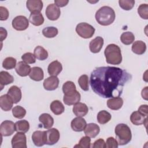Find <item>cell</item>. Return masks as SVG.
Segmentation results:
<instances>
[{"instance_id": "cell-1", "label": "cell", "mask_w": 148, "mask_h": 148, "mask_svg": "<svg viewBox=\"0 0 148 148\" xmlns=\"http://www.w3.org/2000/svg\"><path fill=\"white\" fill-rule=\"evenodd\" d=\"M131 78V75L121 68L101 66L91 72L90 84L93 91L101 97H119L122 94L124 85Z\"/></svg>"}, {"instance_id": "cell-2", "label": "cell", "mask_w": 148, "mask_h": 148, "mask_svg": "<svg viewBox=\"0 0 148 148\" xmlns=\"http://www.w3.org/2000/svg\"><path fill=\"white\" fill-rule=\"evenodd\" d=\"M95 17L99 24L103 26H107L114 22L116 14L114 10L111 7L103 6L96 12Z\"/></svg>"}, {"instance_id": "cell-3", "label": "cell", "mask_w": 148, "mask_h": 148, "mask_svg": "<svg viewBox=\"0 0 148 148\" xmlns=\"http://www.w3.org/2000/svg\"><path fill=\"white\" fill-rule=\"evenodd\" d=\"M104 54L106 61L112 65H119L122 61V56L120 48L115 44L108 45L105 49Z\"/></svg>"}, {"instance_id": "cell-4", "label": "cell", "mask_w": 148, "mask_h": 148, "mask_svg": "<svg viewBox=\"0 0 148 148\" xmlns=\"http://www.w3.org/2000/svg\"><path fill=\"white\" fill-rule=\"evenodd\" d=\"M116 140L119 145L123 146L128 144L132 139V134L130 127L125 124H117L114 130Z\"/></svg>"}, {"instance_id": "cell-5", "label": "cell", "mask_w": 148, "mask_h": 148, "mask_svg": "<svg viewBox=\"0 0 148 148\" xmlns=\"http://www.w3.org/2000/svg\"><path fill=\"white\" fill-rule=\"evenodd\" d=\"M76 32L80 37L84 39H88L93 36L95 32V28L87 23H80L76 25Z\"/></svg>"}, {"instance_id": "cell-6", "label": "cell", "mask_w": 148, "mask_h": 148, "mask_svg": "<svg viewBox=\"0 0 148 148\" xmlns=\"http://www.w3.org/2000/svg\"><path fill=\"white\" fill-rule=\"evenodd\" d=\"M12 25L17 31H24L29 26V21L25 16H17L13 19Z\"/></svg>"}, {"instance_id": "cell-7", "label": "cell", "mask_w": 148, "mask_h": 148, "mask_svg": "<svg viewBox=\"0 0 148 148\" xmlns=\"http://www.w3.org/2000/svg\"><path fill=\"white\" fill-rule=\"evenodd\" d=\"M13 148H27V138L24 133L17 132L11 140Z\"/></svg>"}, {"instance_id": "cell-8", "label": "cell", "mask_w": 148, "mask_h": 148, "mask_svg": "<svg viewBox=\"0 0 148 148\" xmlns=\"http://www.w3.org/2000/svg\"><path fill=\"white\" fill-rule=\"evenodd\" d=\"M16 131L15 123L10 120L3 121L0 126V133L2 136L12 135Z\"/></svg>"}, {"instance_id": "cell-9", "label": "cell", "mask_w": 148, "mask_h": 148, "mask_svg": "<svg viewBox=\"0 0 148 148\" xmlns=\"http://www.w3.org/2000/svg\"><path fill=\"white\" fill-rule=\"evenodd\" d=\"M45 14L49 20L55 21L60 17L61 11L60 8L57 5H56L54 3H51L46 7Z\"/></svg>"}, {"instance_id": "cell-10", "label": "cell", "mask_w": 148, "mask_h": 148, "mask_svg": "<svg viewBox=\"0 0 148 148\" xmlns=\"http://www.w3.org/2000/svg\"><path fill=\"white\" fill-rule=\"evenodd\" d=\"M32 140L38 147L43 146L46 143V131H36L32 135Z\"/></svg>"}, {"instance_id": "cell-11", "label": "cell", "mask_w": 148, "mask_h": 148, "mask_svg": "<svg viewBox=\"0 0 148 148\" xmlns=\"http://www.w3.org/2000/svg\"><path fill=\"white\" fill-rule=\"evenodd\" d=\"M59 131L55 128H49L46 131V145H53L58 142L60 139Z\"/></svg>"}, {"instance_id": "cell-12", "label": "cell", "mask_w": 148, "mask_h": 148, "mask_svg": "<svg viewBox=\"0 0 148 148\" xmlns=\"http://www.w3.org/2000/svg\"><path fill=\"white\" fill-rule=\"evenodd\" d=\"M43 85L46 90L53 91L58 87L59 79L56 76H50L44 80Z\"/></svg>"}, {"instance_id": "cell-13", "label": "cell", "mask_w": 148, "mask_h": 148, "mask_svg": "<svg viewBox=\"0 0 148 148\" xmlns=\"http://www.w3.org/2000/svg\"><path fill=\"white\" fill-rule=\"evenodd\" d=\"M103 45V39L101 36H97L91 40L89 44V49L91 53H99Z\"/></svg>"}, {"instance_id": "cell-14", "label": "cell", "mask_w": 148, "mask_h": 148, "mask_svg": "<svg viewBox=\"0 0 148 148\" xmlns=\"http://www.w3.org/2000/svg\"><path fill=\"white\" fill-rule=\"evenodd\" d=\"M86 121L82 117H77L74 118L71 123L72 129L76 132H81L84 131L86 126Z\"/></svg>"}, {"instance_id": "cell-15", "label": "cell", "mask_w": 148, "mask_h": 148, "mask_svg": "<svg viewBox=\"0 0 148 148\" xmlns=\"http://www.w3.org/2000/svg\"><path fill=\"white\" fill-rule=\"evenodd\" d=\"M100 132L99 127L95 123H88L86 124V126L84 130V134L90 138L96 137Z\"/></svg>"}, {"instance_id": "cell-16", "label": "cell", "mask_w": 148, "mask_h": 148, "mask_svg": "<svg viewBox=\"0 0 148 148\" xmlns=\"http://www.w3.org/2000/svg\"><path fill=\"white\" fill-rule=\"evenodd\" d=\"M43 6V2L40 0H28L26 2L27 8L31 13L40 12Z\"/></svg>"}, {"instance_id": "cell-17", "label": "cell", "mask_w": 148, "mask_h": 148, "mask_svg": "<svg viewBox=\"0 0 148 148\" xmlns=\"http://www.w3.org/2000/svg\"><path fill=\"white\" fill-rule=\"evenodd\" d=\"M31 69V66L24 61H19L15 67L16 73L21 77L29 75Z\"/></svg>"}, {"instance_id": "cell-18", "label": "cell", "mask_w": 148, "mask_h": 148, "mask_svg": "<svg viewBox=\"0 0 148 148\" xmlns=\"http://www.w3.org/2000/svg\"><path fill=\"white\" fill-rule=\"evenodd\" d=\"M7 94L10 96L14 103H17L20 102L22 97L21 89L16 86H11L8 90Z\"/></svg>"}, {"instance_id": "cell-19", "label": "cell", "mask_w": 148, "mask_h": 148, "mask_svg": "<svg viewBox=\"0 0 148 148\" xmlns=\"http://www.w3.org/2000/svg\"><path fill=\"white\" fill-rule=\"evenodd\" d=\"M72 110L73 113L77 117H84L87 114L88 112V108L85 103L77 102L73 105Z\"/></svg>"}, {"instance_id": "cell-20", "label": "cell", "mask_w": 148, "mask_h": 148, "mask_svg": "<svg viewBox=\"0 0 148 148\" xmlns=\"http://www.w3.org/2000/svg\"><path fill=\"white\" fill-rule=\"evenodd\" d=\"M62 70V66L60 62L57 60H55L49 64L47 68L48 73L50 76L58 75Z\"/></svg>"}, {"instance_id": "cell-21", "label": "cell", "mask_w": 148, "mask_h": 148, "mask_svg": "<svg viewBox=\"0 0 148 148\" xmlns=\"http://www.w3.org/2000/svg\"><path fill=\"white\" fill-rule=\"evenodd\" d=\"M81 99V95L80 93L76 90L73 94L68 95H64L63 97V101L64 103L66 105H75L77 102H79Z\"/></svg>"}, {"instance_id": "cell-22", "label": "cell", "mask_w": 148, "mask_h": 148, "mask_svg": "<svg viewBox=\"0 0 148 148\" xmlns=\"http://www.w3.org/2000/svg\"><path fill=\"white\" fill-rule=\"evenodd\" d=\"M13 102L8 94L2 95L0 97V106L1 108L5 111H9L13 106Z\"/></svg>"}, {"instance_id": "cell-23", "label": "cell", "mask_w": 148, "mask_h": 148, "mask_svg": "<svg viewBox=\"0 0 148 148\" xmlns=\"http://www.w3.org/2000/svg\"><path fill=\"white\" fill-rule=\"evenodd\" d=\"M29 77L31 79L34 81L39 82L43 79L44 73L41 68L38 66H34L31 68L29 73Z\"/></svg>"}, {"instance_id": "cell-24", "label": "cell", "mask_w": 148, "mask_h": 148, "mask_svg": "<svg viewBox=\"0 0 148 148\" xmlns=\"http://www.w3.org/2000/svg\"><path fill=\"white\" fill-rule=\"evenodd\" d=\"M123 105V100L120 97L111 98L107 101V106L111 110H119L122 107Z\"/></svg>"}, {"instance_id": "cell-25", "label": "cell", "mask_w": 148, "mask_h": 148, "mask_svg": "<svg viewBox=\"0 0 148 148\" xmlns=\"http://www.w3.org/2000/svg\"><path fill=\"white\" fill-rule=\"evenodd\" d=\"M39 121L43 124L44 128L49 129L54 124V119L49 113H42L39 117Z\"/></svg>"}, {"instance_id": "cell-26", "label": "cell", "mask_w": 148, "mask_h": 148, "mask_svg": "<svg viewBox=\"0 0 148 148\" xmlns=\"http://www.w3.org/2000/svg\"><path fill=\"white\" fill-rule=\"evenodd\" d=\"M147 119V117L143 116L138 111H134L132 113L130 116L131 123L135 125H140L144 124Z\"/></svg>"}, {"instance_id": "cell-27", "label": "cell", "mask_w": 148, "mask_h": 148, "mask_svg": "<svg viewBox=\"0 0 148 148\" xmlns=\"http://www.w3.org/2000/svg\"><path fill=\"white\" fill-rule=\"evenodd\" d=\"M131 50L136 54H143L146 50V45L142 40H136L132 44Z\"/></svg>"}, {"instance_id": "cell-28", "label": "cell", "mask_w": 148, "mask_h": 148, "mask_svg": "<svg viewBox=\"0 0 148 148\" xmlns=\"http://www.w3.org/2000/svg\"><path fill=\"white\" fill-rule=\"evenodd\" d=\"M14 82L13 76L6 71H1L0 72V85L1 90L5 86L11 84Z\"/></svg>"}, {"instance_id": "cell-29", "label": "cell", "mask_w": 148, "mask_h": 148, "mask_svg": "<svg viewBox=\"0 0 148 148\" xmlns=\"http://www.w3.org/2000/svg\"><path fill=\"white\" fill-rule=\"evenodd\" d=\"M29 22L35 26H40L44 23V17L40 12L31 13L29 17Z\"/></svg>"}, {"instance_id": "cell-30", "label": "cell", "mask_w": 148, "mask_h": 148, "mask_svg": "<svg viewBox=\"0 0 148 148\" xmlns=\"http://www.w3.org/2000/svg\"><path fill=\"white\" fill-rule=\"evenodd\" d=\"M50 108L51 111L56 115L62 114L65 110V107L62 103L58 100H54L50 103Z\"/></svg>"}, {"instance_id": "cell-31", "label": "cell", "mask_w": 148, "mask_h": 148, "mask_svg": "<svg viewBox=\"0 0 148 148\" xmlns=\"http://www.w3.org/2000/svg\"><path fill=\"white\" fill-rule=\"evenodd\" d=\"M34 54L36 58L40 61H43L47 59L49 56L47 51L40 46H38L35 48Z\"/></svg>"}, {"instance_id": "cell-32", "label": "cell", "mask_w": 148, "mask_h": 148, "mask_svg": "<svg viewBox=\"0 0 148 148\" xmlns=\"http://www.w3.org/2000/svg\"><path fill=\"white\" fill-rule=\"evenodd\" d=\"M16 131L17 132L26 133L29 129V124L26 120H19L15 123Z\"/></svg>"}, {"instance_id": "cell-33", "label": "cell", "mask_w": 148, "mask_h": 148, "mask_svg": "<svg viewBox=\"0 0 148 148\" xmlns=\"http://www.w3.org/2000/svg\"><path fill=\"white\" fill-rule=\"evenodd\" d=\"M111 118V114L105 110L99 111L97 116L98 122L101 124H105L108 123L110 120Z\"/></svg>"}, {"instance_id": "cell-34", "label": "cell", "mask_w": 148, "mask_h": 148, "mask_svg": "<svg viewBox=\"0 0 148 148\" xmlns=\"http://www.w3.org/2000/svg\"><path fill=\"white\" fill-rule=\"evenodd\" d=\"M120 40L124 45H130L134 42L135 36L131 32H125L121 35Z\"/></svg>"}, {"instance_id": "cell-35", "label": "cell", "mask_w": 148, "mask_h": 148, "mask_svg": "<svg viewBox=\"0 0 148 148\" xmlns=\"http://www.w3.org/2000/svg\"><path fill=\"white\" fill-rule=\"evenodd\" d=\"M76 91V86L72 81H67L62 86V91L65 95L71 94Z\"/></svg>"}, {"instance_id": "cell-36", "label": "cell", "mask_w": 148, "mask_h": 148, "mask_svg": "<svg viewBox=\"0 0 148 148\" xmlns=\"http://www.w3.org/2000/svg\"><path fill=\"white\" fill-rule=\"evenodd\" d=\"M58 33V29L54 27H47L42 30V34L47 38H54L57 35Z\"/></svg>"}, {"instance_id": "cell-37", "label": "cell", "mask_w": 148, "mask_h": 148, "mask_svg": "<svg viewBox=\"0 0 148 148\" xmlns=\"http://www.w3.org/2000/svg\"><path fill=\"white\" fill-rule=\"evenodd\" d=\"M16 66V60L12 57H6L2 62V67L5 69H12Z\"/></svg>"}, {"instance_id": "cell-38", "label": "cell", "mask_w": 148, "mask_h": 148, "mask_svg": "<svg viewBox=\"0 0 148 148\" xmlns=\"http://www.w3.org/2000/svg\"><path fill=\"white\" fill-rule=\"evenodd\" d=\"M12 114L17 119H23L26 114V110L21 106H16L12 109Z\"/></svg>"}, {"instance_id": "cell-39", "label": "cell", "mask_w": 148, "mask_h": 148, "mask_svg": "<svg viewBox=\"0 0 148 148\" xmlns=\"http://www.w3.org/2000/svg\"><path fill=\"white\" fill-rule=\"evenodd\" d=\"M78 83L83 91H88L89 89L88 77L87 75H82L78 79Z\"/></svg>"}, {"instance_id": "cell-40", "label": "cell", "mask_w": 148, "mask_h": 148, "mask_svg": "<svg viewBox=\"0 0 148 148\" xmlns=\"http://www.w3.org/2000/svg\"><path fill=\"white\" fill-rule=\"evenodd\" d=\"M119 6L121 8L125 10H130L132 9L135 4L134 0H120L119 1Z\"/></svg>"}, {"instance_id": "cell-41", "label": "cell", "mask_w": 148, "mask_h": 148, "mask_svg": "<svg viewBox=\"0 0 148 148\" xmlns=\"http://www.w3.org/2000/svg\"><path fill=\"white\" fill-rule=\"evenodd\" d=\"M138 13L140 17L145 20L148 19V5L146 3L141 4L138 8Z\"/></svg>"}, {"instance_id": "cell-42", "label": "cell", "mask_w": 148, "mask_h": 148, "mask_svg": "<svg viewBox=\"0 0 148 148\" xmlns=\"http://www.w3.org/2000/svg\"><path fill=\"white\" fill-rule=\"evenodd\" d=\"M91 145V139L90 137L86 136L82 137L79 142V143L75 145V147H82V148H90Z\"/></svg>"}, {"instance_id": "cell-43", "label": "cell", "mask_w": 148, "mask_h": 148, "mask_svg": "<svg viewBox=\"0 0 148 148\" xmlns=\"http://www.w3.org/2000/svg\"><path fill=\"white\" fill-rule=\"evenodd\" d=\"M21 59L23 61L25 62L27 64H34L36 62V58L34 54L32 53H25L21 56Z\"/></svg>"}, {"instance_id": "cell-44", "label": "cell", "mask_w": 148, "mask_h": 148, "mask_svg": "<svg viewBox=\"0 0 148 148\" xmlns=\"http://www.w3.org/2000/svg\"><path fill=\"white\" fill-rule=\"evenodd\" d=\"M105 145L107 148H117L119 146L116 139L113 137H109L106 139Z\"/></svg>"}, {"instance_id": "cell-45", "label": "cell", "mask_w": 148, "mask_h": 148, "mask_svg": "<svg viewBox=\"0 0 148 148\" xmlns=\"http://www.w3.org/2000/svg\"><path fill=\"white\" fill-rule=\"evenodd\" d=\"M9 15L8 10L3 6H0V20L1 21L6 20L9 17Z\"/></svg>"}, {"instance_id": "cell-46", "label": "cell", "mask_w": 148, "mask_h": 148, "mask_svg": "<svg viewBox=\"0 0 148 148\" xmlns=\"http://www.w3.org/2000/svg\"><path fill=\"white\" fill-rule=\"evenodd\" d=\"M93 148H105L106 147V145L104 140L103 139H99L97 140H95L94 142V144L92 145Z\"/></svg>"}, {"instance_id": "cell-47", "label": "cell", "mask_w": 148, "mask_h": 148, "mask_svg": "<svg viewBox=\"0 0 148 148\" xmlns=\"http://www.w3.org/2000/svg\"><path fill=\"white\" fill-rule=\"evenodd\" d=\"M147 105H142L138 108V112L143 116H147Z\"/></svg>"}, {"instance_id": "cell-48", "label": "cell", "mask_w": 148, "mask_h": 148, "mask_svg": "<svg viewBox=\"0 0 148 148\" xmlns=\"http://www.w3.org/2000/svg\"><path fill=\"white\" fill-rule=\"evenodd\" d=\"M69 2L68 0H55L54 4L58 7H64Z\"/></svg>"}, {"instance_id": "cell-49", "label": "cell", "mask_w": 148, "mask_h": 148, "mask_svg": "<svg viewBox=\"0 0 148 148\" xmlns=\"http://www.w3.org/2000/svg\"><path fill=\"white\" fill-rule=\"evenodd\" d=\"M8 35V32L6 29L3 28V27L0 28V40L1 42H2L3 40H5Z\"/></svg>"}, {"instance_id": "cell-50", "label": "cell", "mask_w": 148, "mask_h": 148, "mask_svg": "<svg viewBox=\"0 0 148 148\" xmlns=\"http://www.w3.org/2000/svg\"><path fill=\"white\" fill-rule=\"evenodd\" d=\"M147 88H148L147 87H145L142 90V92H141L142 98L145 100H147Z\"/></svg>"}]
</instances>
